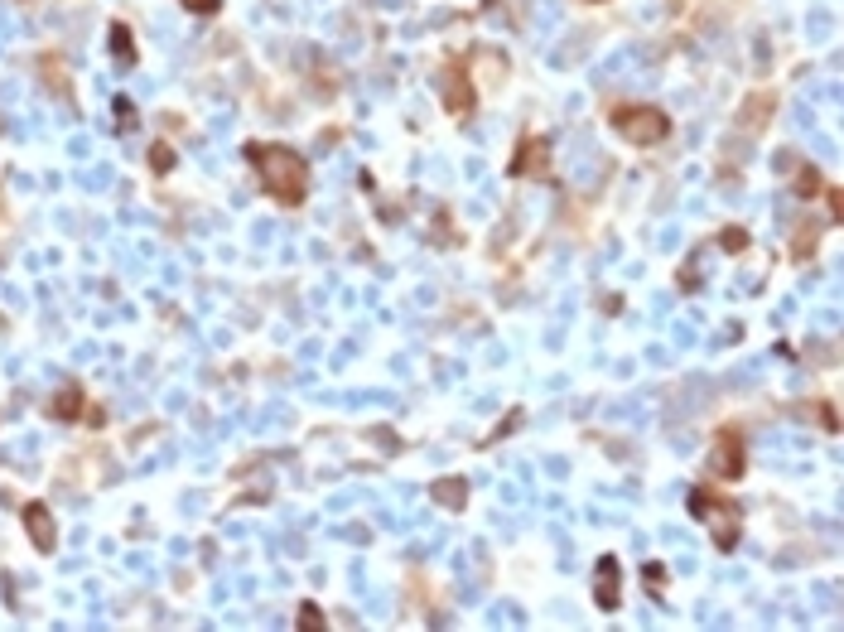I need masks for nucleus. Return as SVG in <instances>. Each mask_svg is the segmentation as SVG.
Returning <instances> with one entry per match:
<instances>
[{"mask_svg":"<svg viewBox=\"0 0 844 632\" xmlns=\"http://www.w3.org/2000/svg\"><path fill=\"white\" fill-rule=\"evenodd\" d=\"M184 10H193V15H218L222 10V0H179Z\"/></svg>","mask_w":844,"mask_h":632,"instance_id":"4468645a","label":"nucleus"},{"mask_svg":"<svg viewBox=\"0 0 844 632\" xmlns=\"http://www.w3.org/2000/svg\"><path fill=\"white\" fill-rule=\"evenodd\" d=\"M613 131L632 145H656L671 136V116L661 107H618L613 111Z\"/></svg>","mask_w":844,"mask_h":632,"instance_id":"7ed1b4c3","label":"nucleus"},{"mask_svg":"<svg viewBox=\"0 0 844 632\" xmlns=\"http://www.w3.org/2000/svg\"><path fill=\"white\" fill-rule=\"evenodd\" d=\"M748 247V232H743V227H729V232H724V251H743Z\"/></svg>","mask_w":844,"mask_h":632,"instance_id":"2eb2a0df","label":"nucleus"},{"mask_svg":"<svg viewBox=\"0 0 844 632\" xmlns=\"http://www.w3.org/2000/svg\"><path fill=\"white\" fill-rule=\"evenodd\" d=\"M25 531H29V541H34V550H44V555L58 546V522L44 502H25Z\"/></svg>","mask_w":844,"mask_h":632,"instance_id":"39448f33","label":"nucleus"},{"mask_svg":"<svg viewBox=\"0 0 844 632\" xmlns=\"http://www.w3.org/2000/svg\"><path fill=\"white\" fill-rule=\"evenodd\" d=\"M618 579H623V570H618V555H599V584H594V604H599L603 613H613V608H618Z\"/></svg>","mask_w":844,"mask_h":632,"instance_id":"0eeeda50","label":"nucleus"},{"mask_svg":"<svg viewBox=\"0 0 844 632\" xmlns=\"http://www.w3.org/2000/svg\"><path fill=\"white\" fill-rule=\"evenodd\" d=\"M116 116H121V131H131V126H136V107H131L126 97L116 102Z\"/></svg>","mask_w":844,"mask_h":632,"instance_id":"dca6fc26","label":"nucleus"},{"mask_svg":"<svg viewBox=\"0 0 844 632\" xmlns=\"http://www.w3.org/2000/svg\"><path fill=\"white\" fill-rule=\"evenodd\" d=\"M430 497H435L439 507H463L468 483H463V478H435V483H430Z\"/></svg>","mask_w":844,"mask_h":632,"instance_id":"9d476101","label":"nucleus"},{"mask_svg":"<svg viewBox=\"0 0 844 632\" xmlns=\"http://www.w3.org/2000/svg\"><path fill=\"white\" fill-rule=\"evenodd\" d=\"M295 623H300V628H324V613L314 604H300V618H295Z\"/></svg>","mask_w":844,"mask_h":632,"instance_id":"ddd939ff","label":"nucleus"},{"mask_svg":"<svg viewBox=\"0 0 844 632\" xmlns=\"http://www.w3.org/2000/svg\"><path fill=\"white\" fill-rule=\"evenodd\" d=\"M111 54L121 58V68H131V63H136V39H131V29L126 25H111Z\"/></svg>","mask_w":844,"mask_h":632,"instance_id":"9b49d317","label":"nucleus"},{"mask_svg":"<svg viewBox=\"0 0 844 632\" xmlns=\"http://www.w3.org/2000/svg\"><path fill=\"white\" fill-rule=\"evenodd\" d=\"M82 411H87V396H82V386H63L54 401H49V415H54V420H63V425H73Z\"/></svg>","mask_w":844,"mask_h":632,"instance_id":"6e6552de","label":"nucleus"},{"mask_svg":"<svg viewBox=\"0 0 844 632\" xmlns=\"http://www.w3.org/2000/svg\"><path fill=\"white\" fill-rule=\"evenodd\" d=\"M444 107L454 111V116H473V87H468V78L459 83L454 68H449V87H444Z\"/></svg>","mask_w":844,"mask_h":632,"instance_id":"1a4fd4ad","label":"nucleus"},{"mask_svg":"<svg viewBox=\"0 0 844 632\" xmlns=\"http://www.w3.org/2000/svg\"><path fill=\"white\" fill-rule=\"evenodd\" d=\"M545 165H550V140L545 136H526L517 150V160H512V174L517 179H526V174H545Z\"/></svg>","mask_w":844,"mask_h":632,"instance_id":"423d86ee","label":"nucleus"},{"mask_svg":"<svg viewBox=\"0 0 844 632\" xmlns=\"http://www.w3.org/2000/svg\"><path fill=\"white\" fill-rule=\"evenodd\" d=\"M690 512L709 526V536H714V546L719 550H734L738 546V512L734 502H724V497H714L709 488H695L690 493Z\"/></svg>","mask_w":844,"mask_h":632,"instance_id":"f03ea898","label":"nucleus"},{"mask_svg":"<svg viewBox=\"0 0 844 632\" xmlns=\"http://www.w3.org/2000/svg\"><path fill=\"white\" fill-rule=\"evenodd\" d=\"M594 5H599V0H594Z\"/></svg>","mask_w":844,"mask_h":632,"instance_id":"a211bd4d","label":"nucleus"},{"mask_svg":"<svg viewBox=\"0 0 844 632\" xmlns=\"http://www.w3.org/2000/svg\"><path fill=\"white\" fill-rule=\"evenodd\" d=\"M709 473L724 478V483H738L743 478V440L734 430H719L714 435V449H709Z\"/></svg>","mask_w":844,"mask_h":632,"instance_id":"20e7f679","label":"nucleus"},{"mask_svg":"<svg viewBox=\"0 0 844 632\" xmlns=\"http://www.w3.org/2000/svg\"><path fill=\"white\" fill-rule=\"evenodd\" d=\"M647 589H652V594L666 589V570H661V565H647Z\"/></svg>","mask_w":844,"mask_h":632,"instance_id":"f3484780","label":"nucleus"},{"mask_svg":"<svg viewBox=\"0 0 844 632\" xmlns=\"http://www.w3.org/2000/svg\"><path fill=\"white\" fill-rule=\"evenodd\" d=\"M246 160H251V169L261 174V184H266V193H271L275 203L300 208L304 193H309V160H304L300 150L251 140V145H246Z\"/></svg>","mask_w":844,"mask_h":632,"instance_id":"f257e3e1","label":"nucleus"},{"mask_svg":"<svg viewBox=\"0 0 844 632\" xmlns=\"http://www.w3.org/2000/svg\"><path fill=\"white\" fill-rule=\"evenodd\" d=\"M150 169H155V174L174 169V150H169V145H155V150H150Z\"/></svg>","mask_w":844,"mask_h":632,"instance_id":"f8f14e48","label":"nucleus"}]
</instances>
